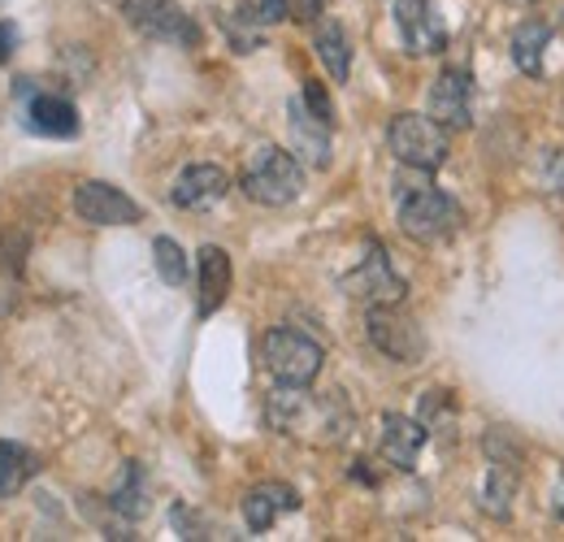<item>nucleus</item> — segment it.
Here are the masks:
<instances>
[{
    "mask_svg": "<svg viewBox=\"0 0 564 542\" xmlns=\"http://www.w3.org/2000/svg\"><path fill=\"white\" fill-rule=\"evenodd\" d=\"M369 339H373V347H378L382 356H391V360H400V365H417L425 356L422 326H417L409 313H400V304H378V308H369Z\"/></svg>",
    "mask_w": 564,
    "mask_h": 542,
    "instance_id": "nucleus-7",
    "label": "nucleus"
},
{
    "mask_svg": "<svg viewBox=\"0 0 564 542\" xmlns=\"http://www.w3.org/2000/svg\"><path fill=\"white\" fill-rule=\"evenodd\" d=\"M261 356H265L270 378L282 382V387H308V382H317L322 360H326L322 343H313L308 335H300V330H270L265 343H261Z\"/></svg>",
    "mask_w": 564,
    "mask_h": 542,
    "instance_id": "nucleus-5",
    "label": "nucleus"
},
{
    "mask_svg": "<svg viewBox=\"0 0 564 542\" xmlns=\"http://www.w3.org/2000/svg\"><path fill=\"white\" fill-rule=\"evenodd\" d=\"M430 118L447 131H469L474 127V83L465 69H443L430 87Z\"/></svg>",
    "mask_w": 564,
    "mask_h": 542,
    "instance_id": "nucleus-11",
    "label": "nucleus"
},
{
    "mask_svg": "<svg viewBox=\"0 0 564 542\" xmlns=\"http://www.w3.org/2000/svg\"><path fill=\"white\" fill-rule=\"evenodd\" d=\"M122 13L148 40L178 44V48H196L200 44V26L178 0H122Z\"/></svg>",
    "mask_w": 564,
    "mask_h": 542,
    "instance_id": "nucleus-6",
    "label": "nucleus"
},
{
    "mask_svg": "<svg viewBox=\"0 0 564 542\" xmlns=\"http://www.w3.org/2000/svg\"><path fill=\"white\" fill-rule=\"evenodd\" d=\"M425 425V434L438 425V421H447L452 425V400H447V391H425V400H422V416H417Z\"/></svg>",
    "mask_w": 564,
    "mask_h": 542,
    "instance_id": "nucleus-24",
    "label": "nucleus"
},
{
    "mask_svg": "<svg viewBox=\"0 0 564 542\" xmlns=\"http://www.w3.org/2000/svg\"><path fill=\"white\" fill-rule=\"evenodd\" d=\"M547 40H552V31L543 26V22H521L517 31H512V66L521 69V74H530V78H539L543 74V57H547Z\"/></svg>",
    "mask_w": 564,
    "mask_h": 542,
    "instance_id": "nucleus-19",
    "label": "nucleus"
},
{
    "mask_svg": "<svg viewBox=\"0 0 564 542\" xmlns=\"http://www.w3.org/2000/svg\"><path fill=\"white\" fill-rule=\"evenodd\" d=\"M74 213L91 226H135L143 217V208L127 192H118L113 183H100V178H87L74 187Z\"/></svg>",
    "mask_w": 564,
    "mask_h": 542,
    "instance_id": "nucleus-10",
    "label": "nucleus"
},
{
    "mask_svg": "<svg viewBox=\"0 0 564 542\" xmlns=\"http://www.w3.org/2000/svg\"><path fill=\"white\" fill-rule=\"evenodd\" d=\"M31 131L53 139H70L78 136V113H74L70 100H62V96H35L31 100Z\"/></svg>",
    "mask_w": 564,
    "mask_h": 542,
    "instance_id": "nucleus-18",
    "label": "nucleus"
},
{
    "mask_svg": "<svg viewBox=\"0 0 564 542\" xmlns=\"http://www.w3.org/2000/svg\"><path fill=\"white\" fill-rule=\"evenodd\" d=\"M295 508H300V495H295L291 486H282V481L252 486V490L243 495V521H248V530H257V534H265L282 512H295Z\"/></svg>",
    "mask_w": 564,
    "mask_h": 542,
    "instance_id": "nucleus-15",
    "label": "nucleus"
},
{
    "mask_svg": "<svg viewBox=\"0 0 564 542\" xmlns=\"http://www.w3.org/2000/svg\"><path fill=\"white\" fill-rule=\"evenodd\" d=\"M13 44H18V31H13L9 22H0V62L13 57Z\"/></svg>",
    "mask_w": 564,
    "mask_h": 542,
    "instance_id": "nucleus-28",
    "label": "nucleus"
},
{
    "mask_svg": "<svg viewBox=\"0 0 564 542\" xmlns=\"http://www.w3.org/2000/svg\"><path fill=\"white\" fill-rule=\"evenodd\" d=\"M512 499H517V465L491 460V474H487V486L478 495V508L495 521H503V517H512Z\"/></svg>",
    "mask_w": 564,
    "mask_h": 542,
    "instance_id": "nucleus-21",
    "label": "nucleus"
},
{
    "mask_svg": "<svg viewBox=\"0 0 564 542\" xmlns=\"http://www.w3.org/2000/svg\"><path fill=\"white\" fill-rule=\"evenodd\" d=\"M243 13H248L252 22H282V18L291 13V4H286V0H248Z\"/></svg>",
    "mask_w": 564,
    "mask_h": 542,
    "instance_id": "nucleus-25",
    "label": "nucleus"
},
{
    "mask_svg": "<svg viewBox=\"0 0 564 542\" xmlns=\"http://www.w3.org/2000/svg\"><path fill=\"white\" fill-rule=\"evenodd\" d=\"M322 122H330V100H326V91H322V83H304V96H300Z\"/></svg>",
    "mask_w": 564,
    "mask_h": 542,
    "instance_id": "nucleus-26",
    "label": "nucleus"
},
{
    "mask_svg": "<svg viewBox=\"0 0 564 542\" xmlns=\"http://www.w3.org/2000/svg\"><path fill=\"white\" fill-rule=\"evenodd\" d=\"M226 192H230V174L221 165H187L170 196L187 213H205V208L226 200Z\"/></svg>",
    "mask_w": 564,
    "mask_h": 542,
    "instance_id": "nucleus-12",
    "label": "nucleus"
},
{
    "mask_svg": "<svg viewBox=\"0 0 564 542\" xmlns=\"http://www.w3.org/2000/svg\"><path fill=\"white\" fill-rule=\"evenodd\" d=\"M122 517H131V521H140L143 512H148V474H143V465H127L122 477H118V486H113V499H109Z\"/></svg>",
    "mask_w": 564,
    "mask_h": 542,
    "instance_id": "nucleus-22",
    "label": "nucleus"
},
{
    "mask_svg": "<svg viewBox=\"0 0 564 542\" xmlns=\"http://www.w3.org/2000/svg\"><path fill=\"white\" fill-rule=\"evenodd\" d=\"M265 416L279 434L313 443V447H335L352 430V412H348L339 391L335 395H313L308 387H282V382L265 404Z\"/></svg>",
    "mask_w": 564,
    "mask_h": 542,
    "instance_id": "nucleus-1",
    "label": "nucleus"
},
{
    "mask_svg": "<svg viewBox=\"0 0 564 542\" xmlns=\"http://www.w3.org/2000/svg\"><path fill=\"white\" fill-rule=\"evenodd\" d=\"M552 508H556V517H564V469H561V486H556V499H552Z\"/></svg>",
    "mask_w": 564,
    "mask_h": 542,
    "instance_id": "nucleus-30",
    "label": "nucleus"
},
{
    "mask_svg": "<svg viewBox=\"0 0 564 542\" xmlns=\"http://www.w3.org/2000/svg\"><path fill=\"white\" fill-rule=\"evenodd\" d=\"M295 18H300V22L317 18V0H295Z\"/></svg>",
    "mask_w": 564,
    "mask_h": 542,
    "instance_id": "nucleus-29",
    "label": "nucleus"
},
{
    "mask_svg": "<svg viewBox=\"0 0 564 542\" xmlns=\"http://www.w3.org/2000/svg\"><path fill=\"white\" fill-rule=\"evenodd\" d=\"M313 44H317V57H322L326 74H330L335 83H348V74H352V48H348L344 26H339L335 18H322V22H317Z\"/></svg>",
    "mask_w": 564,
    "mask_h": 542,
    "instance_id": "nucleus-17",
    "label": "nucleus"
},
{
    "mask_svg": "<svg viewBox=\"0 0 564 542\" xmlns=\"http://www.w3.org/2000/svg\"><path fill=\"white\" fill-rule=\"evenodd\" d=\"M35 474H40V456L31 447H22V443L0 438V499L18 495Z\"/></svg>",
    "mask_w": 564,
    "mask_h": 542,
    "instance_id": "nucleus-20",
    "label": "nucleus"
},
{
    "mask_svg": "<svg viewBox=\"0 0 564 542\" xmlns=\"http://www.w3.org/2000/svg\"><path fill=\"white\" fill-rule=\"evenodd\" d=\"M230 295V257L226 248L205 243L200 257H196V308L200 317H213Z\"/></svg>",
    "mask_w": 564,
    "mask_h": 542,
    "instance_id": "nucleus-13",
    "label": "nucleus"
},
{
    "mask_svg": "<svg viewBox=\"0 0 564 542\" xmlns=\"http://www.w3.org/2000/svg\"><path fill=\"white\" fill-rule=\"evenodd\" d=\"M395 26L413 57H434L447 48V22L434 0H395Z\"/></svg>",
    "mask_w": 564,
    "mask_h": 542,
    "instance_id": "nucleus-9",
    "label": "nucleus"
},
{
    "mask_svg": "<svg viewBox=\"0 0 564 542\" xmlns=\"http://www.w3.org/2000/svg\"><path fill=\"white\" fill-rule=\"evenodd\" d=\"M239 187H243L248 200L265 204V208H282V204H291L300 196L304 170H300V161L291 152H282L274 143H261V148L248 152L243 174H239Z\"/></svg>",
    "mask_w": 564,
    "mask_h": 542,
    "instance_id": "nucleus-3",
    "label": "nucleus"
},
{
    "mask_svg": "<svg viewBox=\"0 0 564 542\" xmlns=\"http://www.w3.org/2000/svg\"><path fill=\"white\" fill-rule=\"evenodd\" d=\"M291 139L308 165H330V122H322L304 100H291Z\"/></svg>",
    "mask_w": 564,
    "mask_h": 542,
    "instance_id": "nucleus-16",
    "label": "nucleus"
},
{
    "mask_svg": "<svg viewBox=\"0 0 564 542\" xmlns=\"http://www.w3.org/2000/svg\"><path fill=\"white\" fill-rule=\"evenodd\" d=\"M547 183H552V192H561L564 196V152L552 156V165H547Z\"/></svg>",
    "mask_w": 564,
    "mask_h": 542,
    "instance_id": "nucleus-27",
    "label": "nucleus"
},
{
    "mask_svg": "<svg viewBox=\"0 0 564 542\" xmlns=\"http://www.w3.org/2000/svg\"><path fill=\"white\" fill-rule=\"evenodd\" d=\"M387 143H391V152H395L400 165H409V170H430V174H434V170L447 161V152H452L447 127H438L430 113H395L391 127H387Z\"/></svg>",
    "mask_w": 564,
    "mask_h": 542,
    "instance_id": "nucleus-4",
    "label": "nucleus"
},
{
    "mask_svg": "<svg viewBox=\"0 0 564 542\" xmlns=\"http://www.w3.org/2000/svg\"><path fill=\"white\" fill-rule=\"evenodd\" d=\"M378 447H382V460H387V465H395V469L409 474L425 447V425L413 421V416L387 412V416H382V443H378Z\"/></svg>",
    "mask_w": 564,
    "mask_h": 542,
    "instance_id": "nucleus-14",
    "label": "nucleus"
},
{
    "mask_svg": "<svg viewBox=\"0 0 564 542\" xmlns=\"http://www.w3.org/2000/svg\"><path fill=\"white\" fill-rule=\"evenodd\" d=\"M395 200H400V230L417 243H443L460 226V208L430 183V170H413L409 178H400Z\"/></svg>",
    "mask_w": 564,
    "mask_h": 542,
    "instance_id": "nucleus-2",
    "label": "nucleus"
},
{
    "mask_svg": "<svg viewBox=\"0 0 564 542\" xmlns=\"http://www.w3.org/2000/svg\"><path fill=\"white\" fill-rule=\"evenodd\" d=\"M344 286H348V295L365 300L369 308H378V304H400V300L409 295L404 278L391 270V261H387L382 243H369L365 261H360V265H356V270L344 278Z\"/></svg>",
    "mask_w": 564,
    "mask_h": 542,
    "instance_id": "nucleus-8",
    "label": "nucleus"
},
{
    "mask_svg": "<svg viewBox=\"0 0 564 542\" xmlns=\"http://www.w3.org/2000/svg\"><path fill=\"white\" fill-rule=\"evenodd\" d=\"M152 257H156V273L170 282V286H183L187 282V257H183V248L174 243V239H156L152 243Z\"/></svg>",
    "mask_w": 564,
    "mask_h": 542,
    "instance_id": "nucleus-23",
    "label": "nucleus"
}]
</instances>
